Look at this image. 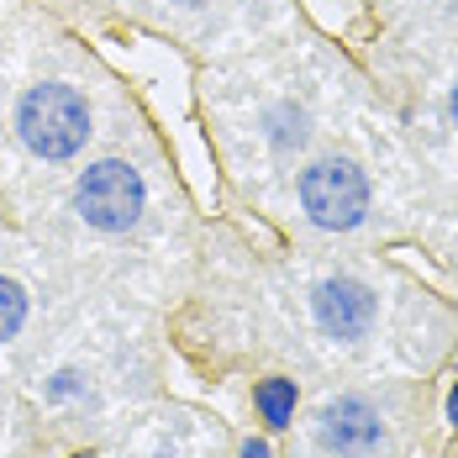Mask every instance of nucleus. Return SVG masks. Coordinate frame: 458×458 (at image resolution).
<instances>
[{
	"label": "nucleus",
	"mask_w": 458,
	"mask_h": 458,
	"mask_svg": "<svg viewBox=\"0 0 458 458\" xmlns=\"http://www.w3.org/2000/svg\"><path fill=\"white\" fill-rule=\"evenodd\" d=\"M259 416L269 421V427H290L295 421V379H264L259 385Z\"/></svg>",
	"instance_id": "423d86ee"
},
{
	"label": "nucleus",
	"mask_w": 458,
	"mask_h": 458,
	"mask_svg": "<svg viewBox=\"0 0 458 458\" xmlns=\"http://www.w3.org/2000/svg\"><path fill=\"white\" fill-rule=\"evenodd\" d=\"M317 321L332 337H364L374 327V290L359 279H327L317 284Z\"/></svg>",
	"instance_id": "39448f33"
},
{
	"label": "nucleus",
	"mask_w": 458,
	"mask_h": 458,
	"mask_svg": "<svg viewBox=\"0 0 458 458\" xmlns=\"http://www.w3.org/2000/svg\"><path fill=\"white\" fill-rule=\"evenodd\" d=\"M74 458H90V454H74Z\"/></svg>",
	"instance_id": "9b49d317"
},
{
	"label": "nucleus",
	"mask_w": 458,
	"mask_h": 458,
	"mask_svg": "<svg viewBox=\"0 0 458 458\" xmlns=\"http://www.w3.org/2000/svg\"><path fill=\"white\" fill-rule=\"evenodd\" d=\"M317 443L337 458H369L385 448V421L364 395H337L317 416Z\"/></svg>",
	"instance_id": "20e7f679"
},
{
	"label": "nucleus",
	"mask_w": 458,
	"mask_h": 458,
	"mask_svg": "<svg viewBox=\"0 0 458 458\" xmlns=\"http://www.w3.org/2000/svg\"><path fill=\"white\" fill-rule=\"evenodd\" d=\"M69 206H74V216L85 227L106 232V237H122V232L138 227L142 211H148V180L127 158H95L90 169H80Z\"/></svg>",
	"instance_id": "f03ea898"
},
{
	"label": "nucleus",
	"mask_w": 458,
	"mask_h": 458,
	"mask_svg": "<svg viewBox=\"0 0 458 458\" xmlns=\"http://www.w3.org/2000/svg\"><path fill=\"white\" fill-rule=\"evenodd\" d=\"M454 122H458V85H454Z\"/></svg>",
	"instance_id": "9d476101"
},
{
	"label": "nucleus",
	"mask_w": 458,
	"mask_h": 458,
	"mask_svg": "<svg viewBox=\"0 0 458 458\" xmlns=\"http://www.w3.org/2000/svg\"><path fill=\"white\" fill-rule=\"evenodd\" d=\"M448 416H454V421H458V390H454V395H448Z\"/></svg>",
	"instance_id": "1a4fd4ad"
},
{
	"label": "nucleus",
	"mask_w": 458,
	"mask_h": 458,
	"mask_svg": "<svg viewBox=\"0 0 458 458\" xmlns=\"http://www.w3.org/2000/svg\"><path fill=\"white\" fill-rule=\"evenodd\" d=\"M242 458H275V448L264 437H253V443H242Z\"/></svg>",
	"instance_id": "6e6552de"
},
{
	"label": "nucleus",
	"mask_w": 458,
	"mask_h": 458,
	"mask_svg": "<svg viewBox=\"0 0 458 458\" xmlns=\"http://www.w3.org/2000/svg\"><path fill=\"white\" fill-rule=\"evenodd\" d=\"M11 127H16V142L38 164H69L90 142L95 111L80 85H69V80H38V85H27V90L16 95Z\"/></svg>",
	"instance_id": "f257e3e1"
},
{
	"label": "nucleus",
	"mask_w": 458,
	"mask_h": 458,
	"mask_svg": "<svg viewBox=\"0 0 458 458\" xmlns=\"http://www.w3.org/2000/svg\"><path fill=\"white\" fill-rule=\"evenodd\" d=\"M21 321H27V290H21L16 279L0 275V343H5V337H16V332H21Z\"/></svg>",
	"instance_id": "0eeeda50"
},
{
	"label": "nucleus",
	"mask_w": 458,
	"mask_h": 458,
	"mask_svg": "<svg viewBox=\"0 0 458 458\" xmlns=\"http://www.w3.org/2000/svg\"><path fill=\"white\" fill-rule=\"evenodd\" d=\"M295 200H301L311 227L348 232V227H359L369 211V174L353 158H317L301 174V184H295Z\"/></svg>",
	"instance_id": "7ed1b4c3"
}]
</instances>
